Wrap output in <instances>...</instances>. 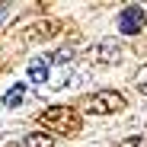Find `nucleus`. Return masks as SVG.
<instances>
[{
    "label": "nucleus",
    "instance_id": "1",
    "mask_svg": "<svg viewBox=\"0 0 147 147\" xmlns=\"http://www.w3.org/2000/svg\"><path fill=\"white\" fill-rule=\"evenodd\" d=\"M38 125L48 128V131H55V134L70 138V134H77V131L83 128V118H80L77 109H70V106H48V109L38 115Z\"/></svg>",
    "mask_w": 147,
    "mask_h": 147
},
{
    "label": "nucleus",
    "instance_id": "2",
    "mask_svg": "<svg viewBox=\"0 0 147 147\" xmlns=\"http://www.w3.org/2000/svg\"><path fill=\"white\" fill-rule=\"evenodd\" d=\"M125 106L128 102L118 90H99L83 99V112H90V115H112V112H121Z\"/></svg>",
    "mask_w": 147,
    "mask_h": 147
},
{
    "label": "nucleus",
    "instance_id": "3",
    "mask_svg": "<svg viewBox=\"0 0 147 147\" xmlns=\"http://www.w3.org/2000/svg\"><path fill=\"white\" fill-rule=\"evenodd\" d=\"M147 26V16L141 7H125L118 13V32H125V35H141Z\"/></svg>",
    "mask_w": 147,
    "mask_h": 147
},
{
    "label": "nucleus",
    "instance_id": "4",
    "mask_svg": "<svg viewBox=\"0 0 147 147\" xmlns=\"http://www.w3.org/2000/svg\"><path fill=\"white\" fill-rule=\"evenodd\" d=\"M86 58H90V61H96V64H118V61H121V45H115L112 38L96 42V45H90Z\"/></svg>",
    "mask_w": 147,
    "mask_h": 147
},
{
    "label": "nucleus",
    "instance_id": "5",
    "mask_svg": "<svg viewBox=\"0 0 147 147\" xmlns=\"http://www.w3.org/2000/svg\"><path fill=\"white\" fill-rule=\"evenodd\" d=\"M55 32H58V22H51V19H42V22H35V26L29 29L26 42H45V38H51Z\"/></svg>",
    "mask_w": 147,
    "mask_h": 147
},
{
    "label": "nucleus",
    "instance_id": "6",
    "mask_svg": "<svg viewBox=\"0 0 147 147\" xmlns=\"http://www.w3.org/2000/svg\"><path fill=\"white\" fill-rule=\"evenodd\" d=\"M29 80L32 83H48V58H38L29 64Z\"/></svg>",
    "mask_w": 147,
    "mask_h": 147
},
{
    "label": "nucleus",
    "instance_id": "7",
    "mask_svg": "<svg viewBox=\"0 0 147 147\" xmlns=\"http://www.w3.org/2000/svg\"><path fill=\"white\" fill-rule=\"evenodd\" d=\"M22 96H26V83H13V90L3 96V109H16L22 102Z\"/></svg>",
    "mask_w": 147,
    "mask_h": 147
},
{
    "label": "nucleus",
    "instance_id": "8",
    "mask_svg": "<svg viewBox=\"0 0 147 147\" xmlns=\"http://www.w3.org/2000/svg\"><path fill=\"white\" fill-rule=\"evenodd\" d=\"M22 147H55V138H51V134H38V131H32V134L22 138Z\"/></svg>",
    "mask_w": 147,
    "mask_h": 147
},
{
    "label": "nucleus",
    "instance_id": "9",
    "mask_svg": "<svg viewBox=\"0 0 147 147\" xmlns=\"http://www.w3.org/2000/svg\"><path fill=\"white\" fill-rule=\"evenodd\" d=\"M70 61H74V48H61V51H55L51 58H48V64H61V67L70 64Z\"/></svg>",
    "mask_w": 147,
    "mask_h": 147
},
{
    "label": "nucleus",
    "instance_id": "10",
    "mask_svg": "<svg viewBox=\"0 0 147 147\" xmlns=\"http://www.w3.org/2000/svg\"><path fill=\"white\" fill-rule=\"evenodd\" d=\"M118 147H147V134H128L118 141Z\"/></svg>",
    "mask_w": 147,
    "mask_h": 147
},
{
    "label": "nucleus",
    "instance_id": "11",
    "mask_svg": "<svg viewBox=\"0 0 147 147\" xmlns=\"http://www.w3.org/2000/svg\"><path fill=\"white\" fill-rule=\"evenodd\" d=\"M134 86H138V90H141V93L147 96V64H144V67H141V70L134 74Z\"/></svg>",
    "mask_w": 147,
    "mask_h": 147
}]
</instances>
